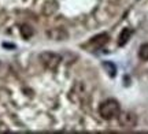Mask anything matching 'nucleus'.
Returning a JSON list of instances; mask_svg holds the SVG:
<instances>
[{
    "label": "nucleus",
    "mask_w": 148,
    "mask_h": 134,
    "mask_svg": "<svg viewBox=\"0 0 148 134\" xmlns=\"http://www.w3.org/2000/svg\"><path fill=\"white\" fill-rule=\"evenodd\" d=\"M121 112V107L119 103L114 100V99H108L106 101H103L99 107V114L103 119L106 120H111V119L118 118V115Z\"/></svg>",
    "instance_id": "nucleus-1"
},
{
    "label": "nucleus",
    "mask_w": 148,
    "mask_h": 134,
    "mask_svg": "<svg viewBox=\"0 0 148 134\" xmlns=\"http://www.w3.org/2000/svg\"><path fill=\"white\" fill-rule=\"evenodd\" d=\"M40 60H41L42 66L48 70H56V67L59 66L62 58L58 54H53V52H44L40 55Z\"/></svg>",
    "instance_id": "nucleus-2"
},
{
    "label": "nucleus",
    "mask_w": 148,
    "mask_h": 134,
    "mask_svg": "<svg viewBox=\"0 0 148 134\" xmlns=\"http://www.w3.org/2000/svg\"><path fill=\"white\" fill-rule=\"evenodd\" d=\"M118 122L125 129H133L137 124V116L133 112L123 111V112H119V115H118Z\"/></svg>",
    "instance_id": "nucleus-3"
},
{
    "label": "nucleus",
    "mask_w": 148,
    "mask_h": 134,
    "mask_svg": "<svg viewBox=\"0 0 148 134\" xmlns=\"http://www.w3.org/2000/svg\"><path fill=\"white\" fill-rule=\"evenodd\" d=\"M107 41H108V34L101 33V34H97V36H95L93 38H90L86 47L90 48L92 51H96V49L103 48V47L107 44Z\"/></svg>",
    "instance_id": "nucleus-4"
},
{
    "label": "nucleus",
    "mask_w": 148,
    "mask_h": 134,
    "mask_svg": "<svg viewBox=\"0 0 148 134\" xmlns=\"http://www.w3.org/2000/svg\"><path fill=\"white\" fill-rule=\"evenodd\" d=\"M133 30L132 29H129V27H126V29H123L121 32V34H119V38H118V45L119 47H123L125 44L129 41V38H130V36H132Z\"/></svg>",
    "instance_id": "nucleus-5"
},
{
    "label": "nucleus",
    "mask_w": 148,
    "mask_h": 134,
    "mask_svg": "<svg viewBox=\"0 0 148 134\" xmlns=\"http://www.w3.org/2000/svg\"><path fill=\"white\" fill-rule=\"evenodd\" d=\"M138 58L144 62H148V43L143 44L140 49H138Z\"/></svg>",
    "instance_id": "nucleus-6"
},
{
    "label": "nucleus",
    "mask_w": 148,
    "mask_h": 134,
    "mask_svg": "<svg viewBox=\"0 0 148 134\" xmlns=\"http://www.w3.org/2000/svg\"><path fill=\"white\" fill-rule=\"evenodd\" d=\"M104 67H106V69H108V74H110L111 77H114V75H115V66L112 65V63L106 62V63H104Z\"/></svg>",
    "instance_id": "nucleus-7"
}]
</instances>
